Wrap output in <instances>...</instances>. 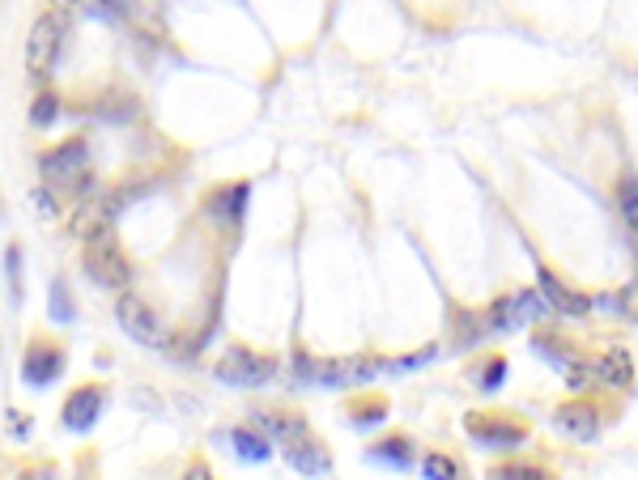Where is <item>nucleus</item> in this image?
Here are the masks:
<instances>
[{"mask_svg": "<svg viewBox=\"0 0 638 480\" xmlns=\"http://www.w3.org/2000/svg\"><path fill=\"white\" fill-rule=\"evenodd\" d=\"M102 413V391L99 387H82V391H73L68 400H64V426L73 433H86L95 421H99Z\"/></svg>", "mask_w": 638, "mask_h": 480, "instance_id": "9", "label": "nucleus"}, {"mask_svg": "<svg viewBox=\"0 0 638 480\" xmlns=\"http://www.w3.org/2000/svg\"><path fill=\"white\" fill-rule=\"evenodd\" d=\"M375 370H379V362H371V357H345V362H324V366H315L311 379L324 387H349V383H366Z\"/></svg>", "mask_w": 638, "mask_h": 480, "instance_id": "8", "label": "nucleus"}, {"mask_svg": "<svg viewBox=\"0 0 638 480\" xmlns=\"http://www.w3.org/2000/svg\"><path fill=\"white\" fill-rule=\"evenodd\" d=\"M553 426H558V433H566L571 442H591V438L600 433V417H596L591 404L575 400V404H562V408L553 413Z\"/></svg>", "mask_w": 638, "mask_h": 480, "instance_id": "7", "label": "nucleus"}, {"mask_svg": "<svg viewBox=\"0 0 638 480\" xmlns=\"http://www.w3.org/2000/svg\"><path fill=\"white\" fill-rule=\"evenodd\" d=\"M545 311H549V298H545V293H537V289H520V293L493 302L490 311H486V328L511 332V328H524V324L540 319Z\"/></svg>", "mask_w": 638, "mask_h": 480, "instance_id": "4", "label": "nucleus"}, {"mask_svg": "<svg viewBox=\"0 0 638 480\" xmlns=\"http://www.w3.org/2000/svg\"><path fill=\"white\" fill-rule=\"evenodd\" d=\"M251 426L255 430H264L273 442H295V438H302V433H311L307 430V421H298V417H286V413H251Z\"/></svg>", "mask_w": 638, "mask_h": 480, "instance_id": "15", "label": "nucleus"}, {"mask_svg": "<svg viewBox=\"0 0 638 480\" xmlns=\"http://www.w3.org/2000/svg\"><path fill=\"white\" fill-rule=\"evenodd\" d=\"M540 289H545V298H549V306H558V311H566V315H588L591 302L584 293H575L571 286H562L553 273H540Z\"/></svg>", "mask_w": 638, "mask_h": 480, "instance_id": "16", "label": "nucleus"}, {"mask_svg": "<svg viewBox=\"0 0 638 480\" xmlns=\"http://www.w3.org/2000/svg\"><path fill=\"white\" fill-rule=\"evenodd\" d=\"M286 459H290V468H298L302 477H320V472H328V468H333V459H328L324 442H315L311 433H302V438H295V442L286 446Z\"/></svg>", "mask_w": 638, "mask_h": 480, "instance_id": "12", "label": "nucleus"}, {"mask_svg": "<svg viewBox=\"0 0 638 480\" xmlns=\"http://www.w3.org/2000/svg\"><path fill=\"white\" fill-rule=\"evenodd\" d=\"M64 30H68V17L55 13V9L43 13V17L30 26V39H26V73H30L35 81L51 77L55 60H60V51H64Z\"/></svg>", "mask_w": 638, "mask_h": 480, "instance_id": "1", "label": "nucleus"}, {"mask_svg": "<svg viewBox=\"0 0 638 480\" xmlns=\"http://www.w3.org/2000/svg\"><path fill=\"white\" fill-rule=\"evenodd\" d=\"M422 472H426V477H455V464H451V459H447V455H426V459H422Z\"/></svg>", "mask_w": 638, "mask_h": 480, "instance_id": "23", "label": "nucleus"}, {"mask_svg": "<svg viewBox=\"0 0 638 480\" xmlns=\"http://www.w3.org/2000/svg\"><path fill=\"white\" fill-rule=\"evenodd\" d=\"M115 319H120V328L128 332V340H137V344H146V349H162V344H166L162 319L153 315V306H146V302L133 298V293H124V298L115 302Z\"/></svg>", "mask_w": 638, "mask_h": 480, "instance_id": "5", "label": "nucleus"}, {"mask_svg": "<svg viewBox=\"0 0 638 480\" xmlns=\"http://www.w3.org/2000/svg\"><path fill=\"white\" fill-rule=\"evenodd\" d=\"M30 200H35V209H39V217H55V195L51 192H30Z\"/></svg>", "mask_w": 638, "mask_h": 480, "instance_id": "24", "label": "nucleus"}, {"mask_svg": "<svg viewBox=\"0 0 638 480\" xmlns=\"http://www.w3.org/2000/svg\"><path fill=\"white\" fill-rule=\"evenodd\" d=\"M493 477H533V480H540L545 472H540V468H498Z\"/></svg>", "mask_w": 638, "mask_h": 480, "instance_id": "26", "label": "nucleus"}, {"mask_svg": "<svg viewBox=\"0 0 638 480\" xmlns=\"http://www.w3.org/2000/svg\"><path fill=\"white\" fill-rule=\"evenodd\" d=\"M617 204H622V217H626V226L635 230V239H638V179H622L617 184Z\"/></svg>", "mask_w": 638, "mask_h": 480, "instance_id": "19", "label": "nucleus"}, {"mask_svg": "<svg viewBox=\"0 0 638 480\" xmlns=\"http://www.w3.org/2000/svg\"><path fill=\"white\" fill-rule=\"evenodd\" d=\"M371 455H375V459H384V464H392V468H409V464H413L409 438H388V442H384V446H375Z\"/></svg>", "mask_w": 638, "mask_h": 480, "instance_id": "20", "label": "nucleus"}, {"mask_svg": "<svg viewBox=\"0 0 638 480\" xmlns=\"http://www.w3.org/2000/svg\"><path fill=\"white\" fill-rule=\"evenodd\" d=\"M82 264H86V273L107 289H124L133 281V268H128V260H124V251L115 247L111 235H102V239L86 242V255H82Z\"/></svg>", "mask_w": 638, "mask_h": 480, "instance_id": "3", "label": "nucleus"}, {"mask_svg": "<svg viewBox=\"0 0 638 480\" xmlns=\"http://www.w3.org/2000/svg\"><path fill=\"white\" fill-rule=\"evenodd\" d=\"M111 217H115V204H111V200H86V204L73 213V235L82 242L102 239V235H111Z\"/></svg>", "mask_w": 638, "mask_h": 480, "instance_id": "10", "label": "nucleus"}, {"mask_svg": "<svg viewBox=\"0 0 638 480\" xmlns=\"http://www.w3.org/2000/svg\"><path fill=\"white\" fill-rule=\"evenodd\" d=\"M60 370H64V353L51 349V344H30L26 357H22V375H26L30 387H43L51 379H60Z\"/></svg>", "mask_w": 638, "mask_h": 480, "instance_id": "11", "label": "nucleus"}, {"mask_svg": "<svg viewBox=\"0 0 638 480\" xmlns=\"http://www.w3.org/2000/svg\"><path fill=\"white\" fill-rule=\"evenodd\" d=\"M468 433H473V442H481V446H520V442H524V430H520V426H506V421H498V417H468Z\"/></svg>", "mask_w": 638, "mask_h": 480, "instance_id": "13", "label": "nucleus"}, {"mask_svg": "<svg viewBox=\"0 0 638 480\" xmlns=\"http://www.w3.org/2000/svg\"><path fill=\"white\" fill-rule=\"evenodd\" d=\"M630 379H635V362H630V353H626V349H609V353L596 362V383L630 387Z\"/></svg>", "mask_w": 638, "mask_h": 480, "instance_id": "14", "label": "nucleus"}, {"mask_svg": "<svg viewBox=\"0 0 638 480\" xmlns=\"http://www.w3.org/2000/svg\"><path fill=\"white\" fill-rule=\"evenodd\" d=\"M502 379H506V362H502V357H490V362L481 366V387L493 391V387H502Z\"/></svg>", "mask_w": 638, "mask_h": 480, "instance_id": "22", "label": "nucleus"}, {"mask_svg": "<svg viewBox=\"0 0 638 480\" xmlns=\"http://www.w3.org/2000/svg\"><path fill=\"white\" fill-rule=\"evenodd\" d=\"M268 442H273V438H268L264 430H255V426H251V430L230 433V446H235V455H239L243 464H264V459L273 455V446H268Z\"/></svg>", "mask_w": 638, "mask_h": 480, "instance_id": "17", "label": "nucleus"}, {"mask_svg": "<svg viewBox=\"0 0 638 480\" xmlns=\"http://www.w3.org/2000/svg\"><path fill=\"white\" fill-rule=\"evenodd\" d=\"M60 119V98L55 94H39L30 102V128H51Z\"/></svg>", "mask_w": 638, "mask_h": 480, "instance_id": "21", "label": "nucleus"}, {"mask_svg": "<svg viewBox=\"0 0 638 480\" xmlns=\"http://www.w3.org/2000/svg\"><path fill=\"white\" fill-rule=\"evenodd\" d=\"M55 319H73V306L64 298V286H55Z\"/></svg>", "mask_w": 638, "mask_h": 480, "instance_id": "25", "label": "nucleus"}, {"mask_svg": "<svg viewBox=\"0 0 638 480\" xmlns=\"http://www.w3.org/2000/svg\"><path fill=\"white\" fill-rule=\"evenodd\" d=\"M243 200H247V188L243 184H235V188H226V192H213L209 195V217H226V222H239L243 217Z\"/></svg>", "mask_w": 638, "mask_h": 480, "instance_id": "18", "label": "nucleus"}, {"mask_svg": "<svg viewBox=\"0 0 638 480\" xmlns=\"http://www.w3.org/2000/svg\"><path fill=\"white\" fill-rule=\"evenodd\" d=\"M39 170H43V179H48L51 188L82 192V188H86V179H90V175H86V170H90V149H86V141L55 144L51 153H43Z\"/></svg>", "mask_w": 638, "mask_h": 480, "instance_id": "2", "label": "nucleus"}, {"mask_svg": "<svg viewBox=\"0 0 638 480\" xmlns=\"http://www.w3.org/2000/svg\"><path fill=\"white\" fill-rule=\"evenodd\" d=\"M217 379L230 387H260L273 379V362L268 357H255L251 349H230L217 362Z\"/></svg>", "mask_w": 638, "mask_h": 480, "instance_id": "6", "label": "nucleus"}]
</instances>
